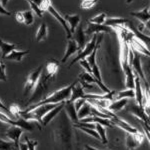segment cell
I'll return each mask as SVG.
<instances>
[{
  "mask_svg": "<svg viewBox=\"0 0 150 150\" xmlns=\"http://www.w3.org/2000/svg\"><path fill=\"white\" fill-rule=\"evenodd\" d=\"M59 115V119L56 122V127L53 131L55 147L58 150H73V125L69 120L66 112Z\"/></svg>",
  "mask_w": 150,
  "mask_h": 150,
  "instance_id": "6da1fadb",
  "label": "cell"
},
{
  "mask_svg": "<svg viewBox=\"0 0 150 150\" xmlns=\"http://www.w3.org/2000/svg\"><path fill=\"white\" fill-rule=\"evenodd\" d=\"M53 80H54V76L48 74L45 71V69H43L35 85V88L32 90V94L30 95L27 103H26V107L31 105V104L39 102V101L46 97V94L49 90V86Z\"/></svg>",
  "mask_w": 150,
  "mask_h": 150,
  "instance_id": "7a4b0ae2",
  "label": "cell"
},
{
  "mask_svg": "<svg viewBox=\"0 0 150 150\" xmlns=\"http://www.w3.org/2000/svg\"><path fill=\"white\" fill-rule=\"evenodd\" d=\"M73 84H74V82L70 84V85H67L66 87H63V88L55 91V92L51 94L50 96H46V97L44 99H42L41 101H39V102L27 106V107L24 109V111H30L40 105H44V104H57L60 102H63V101H67L70 97V94H71V89H72Z\"/></svg>",
  "mask_w": 150,
  "mask_h": 150,
  "instance_id": "3957f363",
  "label": "cell"
},
{
  "mask_svg": "<svg viewBox=\"0 0 150 150\" xmlns=\"http://www.w3.org/2000/svg\"><path fill=\"white\" fill-rule=\"evenodd\" d=\"M128 62H129L130 67L133 68L135 73L139 76V78L142 79L143 83L145 84V87H146V90L149 91V83H148V81H147L146 77H145L143 69H142V67H141V60H140L139 52L136 51V50H134L131 46L129 47V53H128Z\"/></svg>",
  "mask_w": 150,
  "mask_h": 150,
  "instance_id": "277c9868",
  "label": "cell"
},
{
  "mask_svg": "<svg viewBox=\"0 0 150 150\" xmlns=\"http://www.w3.org/2000/svg\"><path fill=\"white\" fill-rule=\"evenodd\" d=\"M39 7H40L41 10L48 11L50 14H51L52 16H54L55 19H56L58 22L61 24L62 27H63L65 29V31H66V37H67V39H71L72 33H71V31H70V29H69V26L67 25V23H66V21L64 20V18L62 17V16L60 15V14L58 13L56 10H55V8L52 6L51 1H50V0H43L42 3H41V5Z\"/></svg>",
  "mask_w": 150,
  "mask_h": 150,
  "instance_id": "5b68a950",
  "label": "cell"
},
{
  "mask_svg": "<svg viewBox=\"0 0 150 150\" xmlns=\"http://www.w3.org/2000/svg\"><path fill=\"white\" fill-rule=\"evenodd\" d=\"M42 70H43V66L42 65H40L38 68H36L34 71H32L30 74L28 75L27 80H26V82H25V85H24V89H23V95L24 96H28L29 94L32 92V90L34 89L36 83H37L38 78H39Z\"/></svg>",
  "mask_w": 150,
  "mask_h": 150,
  "instance_id": "8992f818",
  "label": "cell"
},
{
  "mask_svg": "<svg viewBox=\"0 0 150 150\" xmlns=\"http://www.w3.org/2000/svg\"><path fill=\"white\" fill-rule=\"evenodd\" d=\"M127 105H128V111L130 113H132L133 115L138 117L142 122L149 126V116L145 113L142 106L138 105L136 102H133V101H130V102L128 101Z\"/></svg>",
  "mask_w": 150,
  "mask_h": 150,
  "instance_id": "52a82bcc",
  "label": "cell"
},
{
  "mask_svg": "<svg viewBox=\"0 0 150 150\" xmlns=\"http://www.w3.org/2000/svg\"><path fill=\"white\" fill-rule=\"evenodd\" d=\"M96 41H97V34H93L92 39L89 41V42L87 43V44H85V47L83 48V50H82V51H80V53L78 54V56L75 58V59L72 60V62L69 64L68 68H70V67H71L74 63L78 62L79 60L86 59V58L91 54V52L93 51L94 47H95V45H96Z\"/></svg>",
  "mask_w": 150,
  "mask_h": 150,
  "instance_id": "ba28073f",
  "label": "cell"
},
{
  "mask_svg": "<svg viewBox=\"0 0 150 150\" xmlns=\"http://www.w3.org/2000/svg\"><path fill=\"white\" fill-rule=\"evenodd\" d=\"M143 135L141 133H127L126 135V147L129 150H134L143 141Z\"/></svg>",
  "mask_w": 150,
  "mask_h": 150,
  "instance_id": "9c48e42d",
  "label": "cell"
},
{
  "mask_svg": "<svg viewBox=\"0 0 150 150\" xmlns=\"http://www.w3.org/2000/svg\"><path fill=\"white\" fill-rule=\"evenodd\" d=\"M64 104H65V101L58 103L56 107H54L53 109L50 110L49 112H47L46 114L42 117V119H41V125H42V126H46L48 123L51 122L52 120L64 109Z\"/></svg>",
  "mask_w": 150,
  "mask_h": 150,
  "instance_id": "30bf717a",
  "label": "cell"
},
{
  "mask_svg": "<svg viewBox=\"0 0 150 150\" xmlns=\"http://www.w3.org/2000/svg\"><path fill=\"white\" fill-rule=\"evenodd\" d=\"M73 40L77 43V46H78V51H81L86 44V35L84 33V30L82 28V24H79L76 27V29L74 30L72 37Z\"/></svg>",
  "mask_w": 150,
  "mask_h": 150,
  "instance_id": "8fae6325",
  "label": "cell"
},
{
  "mask_svg": "<svg viewBox=\"0 0 150 150\" xmlns=\"http://www.w3.org/2000/svg\"><path fill=\"white\" fill-rule=\"evenodd\" d=\"M99 32H112V29L111 27L104 25V24H94L88 22V26H87L86 30L84 31L85 35H93V34H97Z\"/></svg>",
  "mask_w": 150,
  "mask_h": 150,
  "instance_id": "7c38bea8",
  "label": "cell"
},
{
  "mask_svg": "<svg viewBox=\"0 0 150 150\" xmlns=\"http://www.w3.org/2000/svg\"><path fill=\"white\" fill-rule=\"evenodd\" d=\"M22 128L18 127V126H13L10 125V128L6 130L5 135L6 137H8L11 141H13L16 145L19 146V142H20V136L22 135Z\"/></svg>",
  "mask_w": 150,
  "mask_h": 150,
  "instance_id": "4fadbf2b",
  "label": "cell"
},
{
  "mask_svg": "<svg viewBox=\"0 0 150 150\" xmlns=\"http://www.w3.org/2000/svg\"><path fill=\"white\" fill-rule=\"evenodd\" d=\"M64 109L71 123H73V124L79 123V119H78V117H77V112H76V110H75L73 102H71V101H69V100L65 101Z\"/></svg>",
  "mask_w": 150,
  "mask_h": 150,
  "instance_id": "5bb4252c",
  "label": "cell"
},
{
  "mask_svg": "<svg viewBox=\"0 0 150 150\" xmlns=\"http://www.w3.org/2000/svg\"><path fill=\"white\" fill-rule=\"evenodd\" d=\"M85 95V90L83 89V87L81 86V84L79 83L78 80L74 82L73 86L71 89V94H70V97L68 100L71 102H74L76 99L78 98H83V96Z\"/></svg>",
  "mask_w": 150,
  "mask_h": 150,
  "instance_id": "9a60e30c",
  "label": "cell"
},
{
  "mask_svg": "<svg viewBox=\"0 0 150 150\" xmlns=\"http://www.w3.org/2000/svg\"><path fill=\"white\" fill-rule=\"evenodd\" d=\"M78 51V46H77V43L75 42L73 39H67V49H66V52H65L63 58H62L61 62L62 63H65L66 60L73 55L75 52Z\"/></svg>",
  "mask_w": 150,
  "mask_h": 150,
  "instance_id": "2e32d148",
  "label": "cell"
},
{
  "mask_svg": "<svg viewBox=\"0 0 150 150\" xmlns=\"http://www.w3.org/2000/svg\"><path fill=\"white\" fill-rule=\"evenodd\" d=\"M128 99L126 98H123V99H119V100H114V101H111V103L109 104L107 109L110 111V112L114 113V112H118V111L122 110L125 106L127 105L128 103Z\"/></svg>",
  "mask_w": 150,
  "mask_h": 150,
  "instance_id": "e0dca14e",
  "label": "cell"
},
{
  "mask_svg": "<svg viewBox=\"0 0 150 150\" xmlns=\"http://www.w3.org/2000/svg\"><path fill=\"white\" fill-rule=\"evenodd\" d=\"M64 20L67 21L69 23V29L71 31V33L74 32V30L76 29L77 26L80 23V16L78 14H75V15H69V14H66V15L63 16Z\"/></svg>",
  "mask_w": 150,
  "mask_h": 150,
  "instance_id": "ac0fdd59",
  "label": "cell"
},
{
  "mask_svg": "<svg viewBox=\"0 0 150 150\" xmlns=\"http://www.w3.org/2000/svg\"><path fill=\"white\" fill-rule=\"evenodd\" d=\"M131 15L134 16L135 18L139 19L144 25H146V23L149 22V18H150V15H149V7L146 6L144 9H142L141 11H138V12H131Z\"/></svg>",
  "mask_w": 150,
  "mask_h": 150,
  "instance_id": "d6986e66",
  "label": "cell"
},
{
  "mask_svg": "<svg viewBox=\"0 0 150 150\" xmlns=\"http://www.w3.org/2000/svg\"><path fill=\"white\" fill-rule=\"evenodd\" d=\"M17 49V45L11 44V43H6L0 39V50H1V57L2 59H5V57L12 52L13 50Z\"/></svg>",
  "mask_w": 150,
  "mask_h": 150,
  "instance_id": "ffe728a7",
  "label": "cell"
},
{
  "mask_svg": "<svg viewBox=\"0 0 150 150\" xmlns=\"http://www.w3.org/2000/svg\"><path fill=\"white\" fill-rule=\"evenodd\" d=\"M128 24V30L130 31V32L132 33V35L134 36V37H136L137 39H139V40H142L143 42L145 43V44H147L148 45V43H149V37L148 36H146V35H143L142 34L140 31L137 30V28H135L134 26L132 25V23H130L129 21L127 22Z\"/></svg>",
  "mask_w": 150,
  "mask_h": 150,
  "instance_id": "44dd1931",
  "label": "cell"
},
{
  "mask_svg": "<svg viewBox=\"0 0 150 150\" xmlns=\"http://www.w3.org/2000/svg\"><path fill=\"white\" fill-rule=\"evenodd\" d=\"M78 81L80 82V83L96 84V85L99 87V82L97 81V79H96L92 74L90 75V73H88V72H82V73L79 74Z\"/></svg>",
  "mask_w": 150,
  "mask_h": 150,
  "instance_id": "7402d4cb",
  "label": "cell"
},
{
  "mask_svg": "<svg viewBox=\"0 0 150 150\" xmlns=\"http://www.w3.org/2000/svg\"><path fill=\"white\" fill-rule=\"evenodd\" d=\"M58 67H59V62H58L57 60L49 59V60H47L46 65H45V71H46L48 74L55 77V75H56L58 71Z\"/></svg>",
  "mask_w": 150,
  "mask_h": 150,
  "instance_id": "603a6c76",
  "label": "cell"
},
{
  "mask_svg": "<svg viewBox=\"0 0 150 150\" xmlns=\"http://www.w3.org/2000/svg\"><path fill=\"white\" fill-rule=\"evenodd\" d=\"M128 20L124 18H106L104 21V25L108 26V27H119L122 26L123 24H126Z\"/></svg>",
  "mask_w": 150,
  "mask_h": 150,
  "instance_id": "cb8c5ba5",
  "label": "cell"
},
{
  "mask_svg": "<svg viewBox=\"0 0 150 150\" xmlns=\"http://www.w3.org/2000/svg\"><path fill=\"white\" fill-rule=\"evenodd\" d=\"M29 53V50H26V51H19V50H13L12 52L9 53L8 55L5 57V59L8 60H13V61H18L20 62L22 60L23 56L27 55Z\"/></svg>",
  "mask_w": 150,
  "mask_h": 150,
  "instance_id": "d4e9b609",
  "label": "cell"
},
{
  "mask_svg": "<svg viewBox=\"0 0 150 150\" xmlns=\"http://www.w3.org/2000/svg\"><path fill=\"white\" fill-rule=\"evenodd\" d=\"M135 97V93H134V89H126V90L123 91H116L115 95H114V100H119V99L123 98H134Z\"/></svg>",
  "mask_w": 150,
  "mask_h": 150,
  "instance_id": "484cf974",
  "label": "cell"
},
{
  "mask_svg": "<svg viewBox=\"0 0 150 150\" xmlns=\"http://www.w3.org/2000/svg\"><path fill=\"white\" fill-rule=\"evenodd\" d=\"M90 110H91V104L86 100L85 103L82 105V107L77 111V117H78V119L80 120L84 117L90 116Z\"/></svg>",
  "mask_w": 150,
  "mask_h": 150,
  "instance_id": "4316f807",
  "label": "cell"
},
{
  "mask_svg": "<svg viewBox=\"0 0 150 150\" xmlns=\"http://www.w3.org/2000/svg\"><path fill=\"white\" fill-rule=\"evenodd\" d=\"M47 36V26L45 23H42L40 25L39 29H38L37 33H36L35 36V40L36 42H40V41L44 40Z\"/></svg>",
  "mask_w": 150,
  "mask_h": 150,
  "instance_id": "83f0119b",
  "label": "cell"
},
{
  "mask_svg": "<svg viewBox=\"0 0 150 150\" xmlns=\"http://www.w3.org/2000/svg\"><path fill=\"white\" fill-rule=\"evenodd\" d=\"M0 150H18V145L13 141H5L0 137Z\"/></svg>",
  "mask_w": 150,
  "mask_h": 150,
  "instance_id": "f1b7e54d",
  "label": "cell"
},
{
  "mask_svg": "<svg viewBox=\"0 0 150 150\" xmlns=\"http://www.w3.org/2000/svg\"><path fill=\"white\" fill-rule=\"evenodd\" d=\"M95 130H96V132L98 133V135H99V137H100L102 143L107 144L108 140H107V136H106V129L105 128L100 124H96L95 125Z\"/></svg>",
  "mask_w": 150,
  "mask_h": 150,
  "instance_id": "f546056e",
  "label": "cell"
},
{
  "mask_svg": "<svg viewBox=\"0 0 150 150\" xmlns=\"http://www.w3.org/2000/svg\"><path fill=\"white\" fill-rule=\"evenodd\" d=\"M23 15V23L26 25H31L34 22V16H33V12L31 10L29 11H24L22 12Z\"/></svg>",
  "mask_w": 150,
  "mask_h": 150,
  "instance_id": "4dcf8cb0",
  "label": "cell"
},
{
  "mask_svg": "<svg viewBox=\"0 0 150 150\" xmlns=\"http://www.w3.org/2000/svg\"><path fill=\"white\" fill-rule=\"evenodd\" d=\"M73 128H79L81 131L85 132L86 134H88V135H90V136L94 137L95 139H100V137H99L98 133L96 132L95 129H90V128H85V127H81V126H77V127H73Z\"/></svg>",
  "mask_w": 150,
  "mask_h": 150,
  "instance_id": "1f68e13d",
  "label": "cell"
},
{
  "mask_svg": "<svg viewBox=\"0 0 150 150\" xmlns=\"http://www.w3.org/2000/svg\"><path fill=\"white\" fill-rule=\"evenodd\" d=\"M105 19H106V14L105 13H100L99 15L91 18L90 20H88V22L94 23V24H103L104 21H105Z\"/></svg>",
  "mask_w": 150,
  "mask_h": 150,
  "instance_id": "d6a6232c",
  "label": "cell"
},
{
  "mask_svg": "<svg viewBox=\"0 0 150 150\" xmlns=\"http://www.w3.org/2000/svg\"><path fill=\"white\" fill-rule=\"evenodd\" d=\"M28 3H29V5H30L31 9H32V12L34 11V13L38 16V17H40V18L42 17V16H43V12L40 9V7L38 6V5H36V4H34L33 2H31V1H28Z\"/></svg>",
  "mask_w": 150,
  "mask_h": 150,
  "instance_id": "836d02e7",
  "label": "cell"
},
{
  "mask_svg": "<svg viewBox=\"0 0 150 150\" xmlns=\"http://www.w3.org/2000/svg\"><path fill=\"white\" fill-rule=\"evenodd\" d=\"M24 140H25V143L28 146V150H35L36 145L38 144L37 140H30L27 136H24Z\"/></svg>",
  "mask_w": 150,
  "mask_h": 150,
  "instance_id": "e575fe53",
  "label": "cell"
},
{
  "mask_svg": "<svg viewBox=\"0 0 150 150\" xmlns=\"http://www.w3.org/2000/svg\"><path fill=\"white\" fill-rule=\"evenodd\" d=\"M96 2H97V0H82L80 7L83 9H89V8H91Z\"/></svg>",
  "mask_w": 150,
  "mask_h": 150,
  "instance_id": "d590c367",
  "label": "cell"
},
{
  "mask_svg": "<svg viewBox=\"0 0 150 150\" xmlns=\"http://www.w3.org/2000/svg\"><path fill=\"white\" fill-rule=\"evenodd\" d=\"M0 111H3V113H5V114L8 116L9 118H10V119H12V120H16V118L14 117L13 115H12V113L10 112V110L8 109V108L7 107H5V105H4V104H2V102L1 101H0Z\"/></svg>",
  "mask_w": 150,
  "mask_h": 150,
  "instance_id": "8d00e7d4",
  "label": "cell"
},
{
  "mask_svg": "<svg viewBox=\"0 0 150 150\" xmlns=\"http://www.w3.org/2000/svg\"><path fill=\"white\" fill-rule=\"evenodd\" d=\"M0 81H7L6 73H5V64L0 61Z\"/></svg>",
  "mask_w": 150,
  "mask_h": 150,
  "instance_id": "74e56055",
  "label": "cell"
},
{
  "mask_svg": "<svg viewBox=\"0 0 150 150\" xmlns=\"http://www.w3.org/2000/svg\"><path fill=\"white\" fill-rule=\"evenodd\" d=\"M78 62H79V64H80L81 66L86 70V72H88V73L92 74V70H91V67H90V65L88 64V62H87V60H86V59L79 60Z\"/></svg>",
  "mask_w": 150,
  "mask_h": 150,
  "instance_id": "f35d334b",
  "label": "cell"
},
{
  "mask_svg": "<svg viewBox=\"0 0 150 150\" xmlns=\"http://www.w3.org/2000/svg\"><path fill=\"white\" fill-rule=\"evenodd\" d=\"M85 101H86V99H84V98H78V99H76V100L74 101L73 103H74V107H75L76 112L82 107V105L85 103Z\"/></svg>",
  "mask_w": 150,
  "mask_h": 150,
  "instance_id": "ab89813d",
  "label": "cell"
},
{
  "mask_svg": "<svg viewBox=\"0 0 150 150\" xmlns=\"http://www.w3.org/2000/svg\"><path fill=\"white\" fill-rule=\"evenodd\" d=\"M0 14H3V15H6V16H10L11 13L10 11H7L5 9V7H3L0 4Z\"/></svg>",
  "mask_w": 150,
  "mask_h": 150,
  "instance_id": "60d3db41",
  "label": "cell"
},
{
  "mask_svg": "<svg viewBox=\"0 0 150 150\" xmlns=\"http://www.w3.org/2000/svg\"><path fill=\"white\" fill-rule=\"evenodd\" d=\"M15 17H16V20H17L18 22L23 23V15H22V12H16Z\"/></svg>",
  "mask_w": 150,
  "mask_h": 150,
  "instance_id": "b9f144b4",
  "label": "cell"
},
{
  "mask_svg": "<svg viewBox=\"0 0 150 150\" xmlns=\"http://www.w3.org/2000/svg\"><path fill=\"white\" fill-rule=\"evenodd\" d=\"M19 148L20 150H28V146L26 143H22V142H19Z\"/></svg>",
  "mask_w": 150,
  "mask_h": 150,
  "instance_id": "7bdbcfd3",
  "label": "cell"
},
{
  "mask_svg": "<svg viewBox=\"0 0 150 150\" xmlns=\"http://www.w3.org/2000/svg\"><path fill=\"white\" fill-rule=\"evenodd\" d=\"M27 1H31V2H33L34 4H36V5L40 6V5H41V3H42L43 0H27Z\"/></svg>",
  "mask_w": 150,
  "mask_h": 150,
  "instance_id": "ee69618b",
  "label": "cell"
},
{
  "mask_svg": "<svg viewBox=\"0 0 150 150\" xmlns=\"http://www.w3.org/2000/svg\"><path fill=\"white\" fill-rule=\"evenodd\" d=\"M84 150H98V149L94 148V147L89 146V145H85V148H84Z\"/></svg>",
  "mask_w": 150,
  "mask_h": 150,
  "instance_id": "f6af8a7d",
  "label": "cell"
},
{
  "mask_svg": "<svg viewBox=\"0 0 150 150\" xmlns=\"http://www.w3.org/2000/svg\"><path fill=\"white\" fill-rule=\"evenodd\" d=\"M0 2H1V5L3 6V7H5L6 6V4H7V2H8V0H0Z\"/></svg>",
  "mask_w": 150,
  "mask_h": 150,
  "instance_id": "bcb514c9",
  "label": "cell"
}]
</instances>
